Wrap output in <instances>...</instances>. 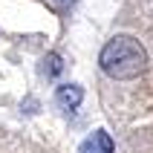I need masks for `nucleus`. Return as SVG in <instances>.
I'll list each match as a JSON object with an SVG mask.
<instances>
[{
	"instance_id": "nucleus-4",
	"label": "nucleus",
	"mask_w": 153,
	"mask_h": 153,
	"mask_svg": "<svg viewBox=\"0 0 153 153\" xmlns=\"http://www.w3.org/2000/svg\"><path fill=\"white\" fill-rule=\"evenodd\" d=\"M61 69H64V64H61V55H55V52H52V55H46V58H43V67H41V72L43 75H58Z\"/></svg>"
},
{
	"instance_id": "nucleus-2",
	"label": "nucleus",
	"mask_w": 153,
	"mask_h": 153,
	"mask_svg": "<svg viewBox=\"0 0 153 153\" xmlns=\"http://www.w3.org/2000/svg\"><path fill=\"white\" fill-rule=\"evenodd\" d=\"M113 139L107 130H95L93 136L87 139V142H81V147H78V153H113Z\"/></svg>"
},
{
	"instance_id": "nucleus-3",
	"label": "nucleus",
	"mask_w": 153,
	"mask_h": 153,
	"mask_svg": "<svg viewBox=\"0 0 153 153\" xmlns=\"http://www.w3.org/2000/svg\"><path fill=\"white\" fill-rule=\"evenodd\" d=\"M55 101H58L64 110H75L78 104L84 101V90L78 84H61L58 90H55Z\"/></svg>"
},
{
	"instance_id": "nucleus-1",
	"label": "nucleus",
	"mask_w": 153,
	"mask_h": 153,
	"mask_svg": "<svg viewBox=\"0 0 153 153\" xmlns=\"http://www.w3.org/2000/svg\"><path fill=\"white\" fill-rule=\"evenodd\" d=\"M98 64L110 78H119V81H127V78H136L147 69V52L145 46L130 38V35H116L101 46V55H98Z\"/></svg>"
},
{
	"instance_id": "nucleus-5",
	"label": "nucleus",
	"mask_w": 153,
	"mask_h": 153,
	"mask_svg": "<svg viewBox=\"0 0 153 153\" xmlns=\"http://www.w3.org/2000/svg\"><path fill=\"white\" fill-rule=\"evenodd\" d=\"M55 3H58V6H72L75 0H55Z\"/></svg>"
}]
</instances>
